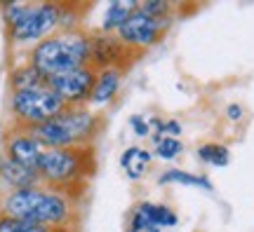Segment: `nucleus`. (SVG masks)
Returning a JSON list of instances; mask_svg holds the SVG:
<instances>
[{
    "label": "nucleus",
    "instance_id": "5701e85b",
    "mask_svg": "<svg viewBox=\"0 0 254 232\" xmlns=\"http://www.w3.org/2000/svg\"><path fill=\"white\" fill-rule=\"evenodd\" d=\"M224 117H226L228 122H240L243 117H245V106L243 103H228L226 108H224Z\"/></svg>",
    "mask_w": 254,
    "mask_h": 232
},
{
    "label": "nucleus",
    "instance_id": "f3484780",
    "mask_svg": "<svg viewBox=\"0 0 254 232\" xmlns=\"http://www.w3.org/2000/svg\"><path fill=\"white\" fill-rule=\"evenodd\" d=\"M195 157H198L202 164L217 167V169H224V167L231 164V150H228V145L226 143H219V141L200 143L198 150H195Z\"/></svg>",
    "mask_w": 254,
    "mask_h": 232
},
{
    "label": "nucleus",
    "instance_id": "b1692460",
    "mask_svg": "<svg viewBox=\"0 0 254 232\" xmlns=\"http://www.w3.org/2000/svg\"><path fill=\"white\" fill-rule=\"evenodd\" d=\"M182 132H184L182 122H179V120H174V117H170V120H165V122H163V132H160V134L170 136V139H179V136H182Z\"/></svg>",
    "mask_w": 254,
    "mask_h": 232
},
{
    "label": "nucleus",
    "instance_id": "6e6552de",
    "mask_svg": "<svg viewBox=\"0 0 254 232\" xmlns=\"http://www.w3.org/2000/svg\"><path fill=\"white\" fill-rule=\"evenodd\" d=\"M136 59L139 56L134 52H129L118 40L116 33L90 31V66L94 71H106V68L127 71Z\"/></svg>",
    "mask_w": 254,
    "mask_h": 232
},
{
    "label": "nucleus",
    "instance_id": "4468645a",
    "mask_svg": "<svg viewBox=\"0 0 254 232\" xmlns=\"http://www.w3.org/2000/svg\"><path fill=\"white\" fill-rule=\"evenodd\" d=\"M158 186H186V187H200V190H207L212 192L214 190V183L209 176L205 174H193V171L186 169H165L160 176H158Z\"/></svg>",
    "mask_w": 254,
    "mask_h": 232
},
{
    "label": "nucleus",
    "instance_id": "20e7f679",
    "mask_svg": "<svg viewBox=\"0 0 254 232\" xmlns=\"http://www.w3.org/2000/svg\"><path fill=\"white\" fill-rule=\"evenodd\" d=\"M28 63L47 80L62 73L90 66V31L87 28L57 31L31 47Z\"/></svg>",
    "mask_w": 254,
    "mask_h": 232
},
{
    "label": "nucleus",
    "instance_id": "0eeeda50",
    "mask_svg": "<svg viewBox=\"0 0 254 232\" xmlns=\"http://www.w3.org/2000/svg\"><path fill=\"white\" fill-rule=\"evenodd\" d=\"M172 24H174V17L155 19V17H151V14L141 12V9H136L134 14L118 28L116 36H118V40L129 52H134L136 56H141V54L148 52L151 47H155L167 36V31H170Z\"/></svg>",
    "mask_w": 254,
    "mask_h": 232
},
{
    "label": "nucleus",
    "instance_id": "f257e3e1",
    "mask_svg": "<svg viewBox=\"0 0 254 232\" xmlns=\"http://www.w3.org/2000/svg\"><path fill=\"white\" fill-rule=\"evenodd\" d=\"M75 204L78 199H73L66 192L52 190L47 186H36L26 190H9L2 199L0 214L17 221H26V223L71 230Z\"/></svg>",
    "mask_w": 254,
    "mask_h": 232
},
{
    "label": "nucleus",
    "instance_id": "6ab92c4d",
    "mask_svg": "<svg viewBox=\"0 0 254 232\" xmlns=\"http://www.w3.org/2000/svg\"><path fill=\"white\" fill-rule=\"evenodd\" d=\"M0 232H71V230H57V228H47V225L26 223V221H17V218L0 214Z\"/></svg>",
    "mask_w": 254,
    "mask_h": 232
},
{
    "label": "nucleus",
    "instance_id": "1a4fd4ad",
    "mask_svg": "<svg viewBox=\"0 0 254 232\" xmlns=\"http://www.w3.org/2000/svg\"><path fill=\"white\" fill-rule=\"evenodd\" d=\"M94 82H97V71L92 66H82V68L50 78L47 85L64 98L66 106H87Z\"/></svg>",
    "mask_w": 254,
    "mask_h": 232
},
{
    "label": "nucleus",
    "instance_id": "7ed1b4c3",
    "mask_svg": "<svg viewBox=\"0 0 254 232\" xmlns=\"http://www.w3.org/2000/svg\"><path fill=\"white\" fill-rule=\"evenodd\" d=\"M104 129V115L87 106H66L57 117L28 132L43 148H80L94 145Z\"/></svg>",
    "mask_w": 254,
    "mask_h": 232
},
{
    "label": "nucleus",
    "instance_id": "412c9836",
    "mask_svg": "<svg viewBox=\"0 0 254 232\" xmlns=\"http://www.w3.org/2000/svg\"><path fill=\"white\" fill-rule=\"evenodd\" d=\"M139 9L155 19H170L174 17V9L177 7L170 0H144V2H139Z\"/></svg>",
    "mask_w": 254,
    "mask_h": 232
},
{
    "label": "nucleus",
    "instance_id": "ddd939ff",
    "mask_svg": "<svg viewBox=\"0 0 254 232\" xmlns=\"http://www.w3.org/2000/svg\"><path fill=\"white\" fill-rule=\"evenodd\" d=\"M151 162H153V152L141 148V145H129L120 155V167H123V171H125V176L129 181L144 179Z\"/></svg>",
    "mask_w": 254,
    "mask_h": 232
},
{
    "label": "nucleus",
    "instance_id": "4be33fe9",
    "mask_svg": "<svg viewBox=\"0 0 254 232\" xmlns=\"http://www.w3.org/2000/svg\"><path fill=\"white\" fill-rule=\"evenodd\" d=\"M129 127L134 129V134L139 136V139H148V136L153 134V132H151V122H148L146 115H132L129 117Z\"/></svg>",
    "mask_w": 254,
    "mask_h": 232
},
{
    "label": "nucleus",
    "instance_id": "dca6fc26",
    "mask_svg": "<svg viewBox=\"0 0 254 232\" xmlns=\"http://www.w3.org/2000/svg\"><path fill=\"white\" fill-rule=\"evenodd\" d=\"M139 9V2L136 0H116V2H109V7L104 12V19H101V33H118V28L125 24L127 19Z\"/></svg>",
    "mask_w": 254,
    "mask_h": 232
},
{
    "label": "nucleus",
    "instance_id": "a211bd4d",
    "mask_svg": "<svg viewBox=\"0 0 254 232\" xmlns=\"http://www.w3.org/2000/svg\"><path fill=\"white\" fill-rule=\"evenodd\" d=\"M12 87L14 92H24V90H38V87H47V78H43L40 73L31 66V63H24L12 71Z\"/></svg>",
    "mask_w": 254,
    "mask_h": 232
},
{
    "label": "nucleus",
    "instance_id": "423d86ee",
    "mask_svg": "<svg viewBox=\"0 0 254 232\" xmlns=\"http://www.w3.org/2000/svg\"><path fill=\"white\" fill-rule=\"evenodd\" d=\"M66 103L50 85L38 87V90H24L12 94V115L17 120L21 129H31L52 120L62 113Z\"/></svg>",
    "mask_w": 254,
    "mask_h": 232
},
{
    "label": "nucleus",
    "instance_id": "2eb2a0df",
    "mask_svg": "<svg viewBox=\"0 0 254 232\" xmlns=\"http://www.w3.org/2000/svg\"><path fill=\"white\" fill-rule=\"evenodd\" d=\"M139 214L144 216L148 225L153 228H160V230H170V228H177L179 225V214L174 211L170 204H155V202H139L134 206Z\"/></svg>",
    "mask_w": 254,
    "mask_h": 232
},
{
    "label": "nucleus",
    "instance_id": "f8f14e48",
    "mask_svg": "<svg viewBox=\"0 0 254 232\" xmlns=\"http://www.w3.org/2000/svg\"><path fill=\"white\" fill-rule=\"evenodd\" d=\"M0 179L9 190H26V187L43 186L36 169H28L24 164L9 160L5 152L0 155Z\"/></svg>",
    "mask_w": 254,
    "mask_h": 232
},
{
    "label": "nucleus",
    "instance_id": "9b49d317",
    "mask_svg": "<svg viewBox=\"0 0 254 232\" xmlns=\"http://www.w3.org/2000/svg\"><path fill=\"white\" fill-rule=\"evenodd\" d=\"M123 75L125 71H118V68H106V71H97V82L92 87L90 101H87V108H101L109 106L113 98L118 96L120 85H123Z\"/></svg>",
    "mask_w": 254,
    "mask_h": 232
},
{
    "label": "nucleus",
    "instance_id": "9d476101",
    "mask_svg": "<svg viewBox=\"0 0 254 232\" xmlns=\"http://www.w3.org/2000/svg\"><path fill=\"white\" fill-rule=\"evenodd\" d=\"M43 150H45V148L31 136L28 129L14 132V134L7 139V143H5V155H7L9 160L28 167V169H38V160H40Z\"/></svg>",
    "mask_w": 254,
    "mask_h": 232
},
{
    "label": "nucleus",
    "instance_id": "39448f33",
    "mask_svg": "<svg viewBox=\"0 0 254 232\" xmlns=\"http://www.w3.org/2000/svg\"><path fill=\"white\" fill-rule=\"evenodd\" d=\"M59 2H9L5 5V21L14 45H38L59 31Z\"/></svg>",
    "mask_w": 254,
    "mask_h": 232
},
{
    "label": "nucleus",
    "instance_id": "aec40b11",
    "mask_svg": "<svg viewBox=\"0 0 254 232\" xmlns=\"http://www.w3.org/2000/svg\"><path fill=\"white\" fill-rule=\"evenodd\" d=\"M182 152H184L182 139H170V136H163V139L153 145V157H158V160H163V162L177 160Z\"/></svg>",
    "mask_w": 254,
    "mask_h": 232
},
{
    "label": "nucleus",
    "instance_id": "f03ea898",
    "mask_svg": "<svg viewBox=\"0 0 254 232\" xmlns=\"http://www.w3.org/2000/svg\"><path fill=\"white\" fill-rule=\"evenodd\" d=\"M97 157L94 145H80V148H45L38 160V176L40 183L52 190L66 192L73 199L85 195L87 181L94 176Z\"/></svg>",
    "mask_w": 254,
    "mask_h": 232
}]
</instances>
